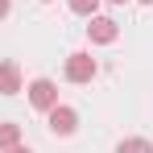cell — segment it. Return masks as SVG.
Instances as JSON below:
<instances>
[{"label": "cell", "mask_w": 153, "mask_h": 153, "mask_svg": "<svg viewBox=\"0 0 153 153\" xmlns=\"http://www.w3.org/2000/svg\"><path fill=\"white\" fill-rule=\"evenodd\" d=\"M75 124H79V112H75V108H66V103H54V108H50V132L71 137Z\"/></svg>", "instance_id": "obj_1"}, {"label": "cell", "mask_w": 153, "mask_h": 153, "mask_svg": "<svg viewBox=\"0 0 153 153\" xmlns=\"http://www.w3.org/2000/svg\"><path fill=\"white\" fill-rule=\"evenodd\" d=\"M91 75H95V58L91 54H71L66 58V79L71 83H91Z\"/></svg>", "instance_id": "obj_2"}, {"label": "cell", "mask_w": 153, "mask_h": 153, "mask_svg": "<svg viewBox=\"0 0 153 153\" xmlns=\"http://www.w3.org/2000/svg\"><path fill=\"white\" fill-rule=\"evenodd\" d=\"M29 103L42 108V112H50L54 103H58V87H54L50 79H33V87H29Z\"/></svg>", "instance_id": "obj_3"}, {"label": "cell", "mask_w": 153, "mask_h": 153, "mask_svg": "<svg viewBox=\"0 0 153 153\" xmlns=\"http://www.w3.org/2000/svg\"><path fill=\"white\" fill-rule=\"evenodd\" d=\"M87 33H91V42H116V21L112 17H91V25H87Z\"/></svg>", "instance_id": "obj_4"}, {"label": "cell", "mask_w": 153, "mask_h": 153, "mask_svg": "<svg viewBox=\"0 0 153 153\" xmlns=\"http://www.w3.org/2000/svg\"><path fill=\"white\" fill-rule=\"evenodd\" d=\"M17 91H21L17 62H0V95H17Z\"/></svg>", "instance_id": "obj_5"}, {"label": "cell", "mask_w": 153, "mask_h": 153, "mask_svg": "<svg viewBox=\"0 0 153 153\" xmlns=\"http://www.w3.org/2000/svg\"><path fill=\"white\" fill-rule=\"evenodd\" d=\"M116 153H153V145L145 141V137H132V141H120Z\"/></svg>", "instance_id": "obj_6"}, {"label": "cell", "mask_w": 153, "mask_h": 153, "mask_svg": "<svg viewBox=\"0 0 153 153\" xmlns=\"http://www.w3.org/2000/svg\"><path fill=\"white\" fill-rule=\"evenodd\" d=\"M17 141H21V124H0V149L17 145Z\"/></svg>", "instance_id": "obj_7"}, {"label": "cell", "mask_w": 153, "mask_h": 153, "mask_svg": "<svg viewBox=\"0 0 153 153\" xmlns=\"http://www.w3.org/2000/svg\"><path fill=\"white\" fill-rule=\"evenodd\" d=\"M95 4H100V0H71V8L83 13V17H91V13H95Z\"/></svg>", "instance_id": "obj_8"}, {"label": "cell", "mask_w": 153, "mask_h": 153, "mask_svg": "<svg viewBox=\"0 0 153 153\" xmlns=\"http://www.w3.org/2000/svg\"><path fill=\"white\" fill-rule=\"evenodd\" d=\"M4 153H29V149H21V145H8V149H4Z\"/></svg>", "instance_id": "obj_9"}, {"label": "cell", "mask_w": 153, "mask_h": 153, "mask_svg": "<svg viewBox=\"0 0 153 153\" xmlns=\"http://www.w3.org/2000/svg\"><path fill=\"white\" fill-rule=\"evenodd\" d=\"M4 13H8V0H0V17H4Z\"/></svg>", "instance_id": "obj_10"}, {"label": "cell", "mask_w": 153, "mask_h": 153, "mask_svg": "<svg viewBox=\"0 0 153 153\" xmlns=\"http://www.w3.org/2000/svg\"><path fill=\"white\" fill-rule=\"evenodd\" d=\"M112 4H124V0H112Z\"/></svg>", "instance_id": "obj_11"}, {"label": "cell", "mask_w": 153, "mask_h": 153, "mask_svg": "<svg viewBox=\"0 0 153 153\" xmlns=\"http://www.w3.org/2000/svg\"><path fill=\"white\" fill-rule=\"evenodd\" d=\"M141 4H153V0H141Z\"/></svg>", "instance_id": "obj_12"}]
</instances>
